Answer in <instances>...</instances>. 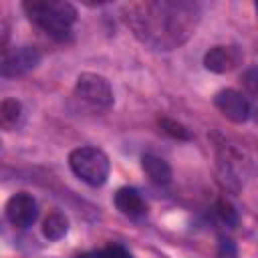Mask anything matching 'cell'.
Returning a JSON list of instances; mask_svg holds the SVG:
<instances>
[{
  "instance_id": "6da1fadb",
  "label": "cell",
  "mask_w": 258,
  "mask_h": 258,
  "mask_svg": "<svg viewBox=\"0 0 258 258\" xmlns=\"http://www.w3.org/2000/svg\"><path fill=\"white\" fill-rule=\"evenodd\" d=\"M198 16L200 8L194 2L161 0L131 6L127 24L139 40L159 50H171L189 38Z\"/></svg>"
},
{
  "instance_id": "7a4b0ae2",
  "label": "cell",
  "mask_w": 258,
  "mask_h": 258,
  "mask_svg": "<svg viewBox=\"0 0 258 258\" xmlns=\"http://www.w3.org/2000/svg\"><path fill=\"white\" fill-rule=\"evenodd\" d=\"M30 22L54 38H64L77 20V10L64 0H26L22 4Z\"/></svg>"
},
{
  "instance_id": "3957f363",
  "label": "cell",
  "mask_w": 258,
  "mask_h": 258,
  "mask_svg": "<svg viewBox=\"0 0 258 258\" xmlns=\"http://www.w3.org/2000/svg\"><path fill=\"white\" fill-rule=\"evenodd\" d=\"M69 167L81 181L93 187L103 185L109 177V157L97 147L73 149L69 155Z\"/></svg>"
},
{
  "instance_id": "277c9868",
  "label": "cell",
  "mask_w": 258,
  "mask_h": 258,
  "mask_svg": "<svg viewBox=\"0 0 258 258\" xmlns=\"http://www.w3.org/2000/svg\"><path fill=\"white\" fill-rule=\"evenodd\" d=\"M75 97L91 111H105L113 105V91L105 77L95 73H83L75 85Z\"/></svg>"
},
{
  "instance_id": "5b68a950",
  "label": "cell",
  "mask_w": 258,
  "mask_h": 258,
  "mask_svg": "<svg viewBox=\"0 0 258 258\" xmlns=\"http://www.w3.org/2000/svg\"><path fill=\"white\" fill-rule=\"evenodd\" d=\"M40 62V52L36 46H18L12 50L2 52V77H22L28 71H32Z\"/></svg>"
},
{
  "instance_id": "8992f818",
  "label": "cell",
  "mask_w": 258,
  "mask_h": 258,
  "mask_svg": "<svg viewBox=\"0 0 258 258\" xmlns=\"http://www.w3.org/2000/svg\"><path fill=\"white\" fill-rule=\"evenodd\" d=\"M6 220L14 226V228H28L36 222L38 218V206H36V200L26 194V191H20V194H14L8 202H6Z\"/></svg>"
},
{
  "instance_id": "52a82bcc",
  "label": "cell",
  "mask_w": 258,
  "mask_h": 258,
  "mask_svg": "<svg viewBox=\"0 0 258 258\" xmlns=\"http://www.w3.org/2000/svg\"><path fill=\"white\" fill-rule=\"evenodd\" d=\"M214 105L220 109V113L234 121V123H244L250 117V103L248 99L236 91V89H222L214 97Z\"/></svg>"
},
{
  "instance_id": "ba28073f",
  "label": "cell",
  "mask_w": 258,
  "mask_h": 258,
  "mask_svg": "<svg viewBox=\"0 0 258 258\" xmlns=\"http://www.w3.org/2000/svg\"><path fill=\"white\" fill-rule=\"evenodd\" d=\"M240 60V54L232 46H214L204 54V67L212 73H228L232 71Z\"/></svg>"
},
{
  "instance_id": "9c48e42d",
  "label": "cell",
  "mask_w": 258,
  "mask_h": 258,
  "mask_svg": "<svg viewBox=\"0 0 258 258\" xmlns=\"http://www.w3.org/2000/svg\"><path fill=\"white\" fill-rule=\"evenodd\" d=\"M117 210L129 218H141L147 214V204L145 200L141 198V194L135 189V187H119L115 191V198H113Z\"/></svg>"
},
{
  "instance_id": "30bf717a",
  "label": "cell",
  "mask_w": 258,
  "mask_h": 258,
  "mask_svg": "<svg viewBox=\"0 0 258 258\" xmlns=\"http://www.w3.org/2000/svg\"><path fill=\"white\" fill-rule=\"evenodd\" d=\"M141 167L145 171V175L149 177V181H153L155 185H167L171 181V167L165 159L153 155V153H145L141 157Z\"/></svg>"
},
{
  "instance_id": "8fae6325",
  "label": "cell",
  "mask_w": 258,
  "mask_h": 258,
  "mask_svg": "<svg viewBox=\"0 0 258 258\" xmlns=\"http://www.w3.org/2000/svg\"><path fill=\"white\" fill-rule=\"evenodd\" d=\"M22 119V105L16 99H4L0 105V127L6 131L16 129Z\"/></svg>"
},
{
  "instance_id": "7c38bea8",
  "label": "cell",
  "mask_w": 258,
  "mask_h": 258,
  "mask_svg": "<svg viewBox=\"0 0 258 258\" xmlns=\"http://www.w3.org/2000/svg\"><path fill=\"white\" fill-rule=\"evenodd\" d=\"M69 230V218L62 212H50L42 222V234L48 240H60Z\"/></svg>"
},
{
  "instance_id": "4fadbf2b",
  "label": "cell",
  "mask_w": 258,
  "mask_h": 258,
  "mask_svg": "<svg viewBox=\"0 0 258 258\" xmlns=\"http://www.w3.org/2000/svg\"><path fill=\"white\" fill-rule=\"evenodd\" d=\"M159 127H161L163 133H167V135L173 137V139H179V141H189V139H191L189 129H187L185 125H181V123L169 119V117H161V119H159Z\"/></svg>"
},
{
  "instance_id": "5bb4252c",
  "label": "cell",
  "mask_w": 258,
  "mask_h": 258,
  "mask_svg": "<svg viewBox=\"0 0 258 258\" xmlns=\"http://www.w3.org/2000/svg\"><path fill=\"white\" fill-rule=\"evenodd\" d=\"M216 214H218V218L226 224V226H236L238 224V212L234 210V206L228 202V200H218V204H216Z\"/></svg>"
},
{
  "instance_id": "9a60e30c",
  "label": "cell",
  "mask_w": 258,
  "mask_h": 258,
  "mask_svg": "<svg viewBox=\"0 0 258 258\" xmlns=\"http://www.w3.org/2000/svg\"><path fill=\"white\" fill-rule=\"evenodd\" d=\"M99 258H133V256H131L129 250H125L123 246H119V244H111V246L99 250Z\"/></svg>"
},
{
  "instance_id": "2e32d148",
  "label": "cell",
  "mask_w": 258,
  "mask_h": 258,
  "mask_svg": "<svg viewBox=\"0 0 258 258\" xmlns=\"http://www.w3.org/2000/svg\"><path fill=\"white\" fill-rule=\"evenodd\" d=\"M242 83H244V87H246L248 93H252V95L258 97V69H248L242 75Z\"/></svg>"
},
{
  "instance_id": "e0dca14e",
  "label": "cell",
  "mask_w": 258,
  "mask_h": 258,
  "mask_svg": "<svg viewBox=\"0 0 258 258\" xmlns=\"http://www.w3.org/2000/svg\"><path fill=\"white\" fill-rule=\"evenodd\" d=\"M236 256H238L236 244L230 238H222L218 244V258H236Z\"/></svg>"
},
{
  "instance_id": "ac0fdd59",
  "label": "cell",
  "mask_w": 258,
  "mask_h": 258,
  "mask_svg": "<svg viewBox=\"0 0 258 258\" xmlns=\"http://www.w3.org/2000/svg\"><path fill=\"white\" fill-rule=\"evenodd\" d=\"M77 258H99V252H89V254H83V256H77Z\"/></svg>"
},
{
  "instance_id": "d6986e66",
  "label": "cell",
  "mask_w": 258,
  "mask_h": 258,
  "mask_svg": "<svg viewBox=\"0 0 258 258\" xmlns=\"http://www.w3.org/2000/svg\"><path fill=\"white\" fill-rule=\"evenodd\" d=\"M256 12H258V2H256Z\"/></svg>"
}]
</instances>
